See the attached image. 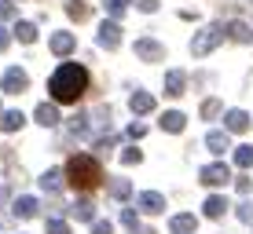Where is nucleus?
Returning a JSON list of instances; mask_svg holds the SVG:
<instances>
[{
	"instance_id": "obj_41",
	"label": "nucleus",
	"mask_w": 253,
	"mask_h": 234,
	"mask_svg": "<svg viewBox=\"0 0 253 234\" xmlns=\"http://www.w3.org/2000/svg\"><path fill=\"white\" fill-rule=\"evenodd\" d=\"M132 234H154V231H147V227H132Z\"/></svg>"
},
{
	"instance_id": "obj_19",
	"label": "nucleus",
	"mask_w": 253,
	"mask_h": 234,
	"mask_svg": "<svg viewBox=\"0 0 253 234\" xmlns=\"http://www.w3.org/2000/svg\"><path fill=\"white\" fill-rule=\"evenodd\" d=\"M37 125H44V128L59 125V110L51 106V102H41V106H37Z\"/></svg>"
},
{
	"instance_id": "obj_34",
	"label": "nucleus",
	"mask_w": 253,
	"mask_h": 234,
	"mask_svg": "<svg viewBox=\"0 0 253 234\" xmlns=\"http://www.w3.org/2000/svg\"><path fill=\"white\" fill-rule=\"evenodd\" d=\"M235 187H239V194H250V190H253V179H250V176H239V179H235Z\"/></svg>"
},
{
	"instance_id": "obj_26",
	"label": "nucleus",
	"mask_w": 253,
	"mask_h": 234,
	"mask_svg": "<svg viewBox=\"0 0 253 234\" xmlns=\"http://www.w3.org/2000/svg\"><path fill=\"white\" fill-rule=\"evenodd\" d=\"M70 132L74 135H88V114H74L70 117Z\"/></svg>"
},
{
	"instance_id": "obj_11",
	"label": "nucleus",
	"mask_w": 253,
	"mask_h": 234,
	"mask_svg": "<svg viewBox=\"0 0 253 234\" xmlns=\"http://www.w3.org/2000/svg\"><path fill=\"white\" fill-rule=\"evenodd\" d=\"M250 128V114L246 110H228V117H224V132H246Z\"/></svg>"
},
{
	"instance_id": "obj_32",
	"label": "nucleus",
	"mask_w": 253,
	"mask_h": 234,
	"mask_svg": "<svg viewBox=\"0 0 253 234\" xmlns=\"http://www.w3.org/2000/svg\"><path fill=\"white\" fill-rule=\"evenodd\" d=\"M92 234H114V227L107 220H92Z\"/></svg>"
},
{
	"instance_id": "obj_21",
	"label": "nucleus",
	"mask_w": 253,
	"mask_h": 234,
	"mask_svg": "<svg viewBox=\"0 0 253 234\" xmlns=\"http://www.w3.org/2000/svg\"><path fill=\"white\" fill-rule=\"evenodd\" d=\"M37 198H19V201H15V216H19V220H33V216H37Z\"/></svg>"
},
{
	"instance_id": "obj_16",
	"label": "nucleus",
	"mask_w": 253,
	"mask_h": 234,
	"mask_svg": "<svg viewBox=\"0 0 253 234\" xmlns=\"http://www.w3.org/2000/svg\"><path fill=\"white\" fill-rule=\"evenodd\" d=\"M162 128H165V132H172V135H180L187 128V117L180 114V110H169V114H162Z\"/></svg>"
},
{
	"instance_id": "obj_14",
	"label": "nucleus",
	"mask_w": 253,
	"mask_h": 234,
	"mask_svg": "<svg viewBox=\"0 0 253 234\" xmlns=\"http://www.w3.org/2000/svg\"><path fill=\"white\" fill-rule=\"evenodd\" d=\"M231 205H228V198H220V194H209L206 198V205H202V212L209 216V220H220L224 212H228Z\"/></svg>"
},
{
	"instance_id": "obj_33",
	"label": "nucleus",
	"mask_w": 253,
	"mask_h": 234,
	"mask_svg": "<svg viewBox=\"0 0 253 234\" xmlns=\"http://www.w3.org/2000/svg\"><path fill=\"white\" fill-rule=\"evenodd\" d=\"M48 234H70V227L63 220H48Z\"/></svg>"
},
{
	"instance_id": "obj_39",
	"label": "nucleus",
	"mask_w": 253,
	"mask_h": 234,
	"mask_svg": "<svg viewBox=\"0 0 253 234\" xmlns=\"http://www.w3.org/2000/svg\"><path fill=\"white\" fill-rule=\"evenodd\" d=\"M7 44H11V33H7V30H4V26H0V51H4Z\"/></svg>"
},
{
	"instance_id": "obj_37",
	"label": "nucleus",
	"mask_w": 253,
	"mask_h": 234,
	"mask_svg": "<svg viewBox=\"0 0 253 234\" xmlns=\"http://www.w3.org/2000/svg\"><path fill=\"white\" fill-rule=\"evenodd\" d=\"M239 220L242 223H253V205H239Z\"/></svg>"
},
{
	"instance_id": "obj_22",
	"label": "nucleus",
	"mask_w": 253,
	"mask_h": 234,
	"mask_svg": "<svg viewBox=\"0 0 253 234\" xmlns=\"http://www.w3.org/2000/svg\"><path fill=\"white\" fill-rule=\"evenodd\" d=\"M26 125V117H22V110H7L4 117H0V128L4 132H19V128Z\"/></svg>"
},
{
	"instance_id": "obj_7",
	"label": "nucleus",
	"mask_w": 253,
	"mask_h": 234,
	"mask_svg": "<svg viewBox=\"0 0 253 234\" xmlns=\"http://www.w3.org/2000/svg\"><path fill=\"white\" fill-rule=\"evenodd\" d=\"M136 205H139V212H147V216L165 212V198L158 194V190H143V194L136 198Z\"/></svg>"
},
{
	"instance_id": "obj_40",
	"label": "nucleus",
	"mask_w": 253,
	"mask_h": 234,
	"mask_svg": "<svg viewBox=\"0 0 253 234\" xmlns=\"http://www.w3.org/2000/svg\"><path fill=\"white\" fill-rule=\"evenodd\" d=\"M11 198V187H0V209H4V201Z\"/></svg>"
},
{
	"instance_id": "obj_10",
	"label": "nucleus",
	"mask_w": 253,
	"mask_h": 234,
	"mask_svg": "<svg viewBox=\"0 0 253 234\" xmlns=\"http://www.w3.org/2000/svg\"><path fill=\"white\" fill-rule=\"evenodd\" d=\"M184 88H187V73H184V70H169V73H165V95L180 99Z\"/></svg>"
},
{
	"instance_id": "obj_1",
	"label": "nucleus",
	"mask_w": 253,
	"mask_h": 234,
	"mask_svg": "<svg viewBox=\"0 0 253 234\" xmlns=\"http://www.w3.org/2000/svg\"><path fill=\"white\" fill-rule=\"evenodd\" d=\"M84 88H88V70L77 63H63L55 73H51L48 81V92L55 102H70V106H77V99L84 95Z\"/></svg>"
},
{
	"instance_id": "obj_29",
	"label": "nucleus",
	"mask_w": 253,
	"mask_h": 234,
	"mask_svg": "<svg viewBox=\"0 0 253 234\" xmlns=\"http://www.w3.org/2000/svg\"><path fill=\"white\" fill-rule=\"evenodd\" d=\"M216 114H220V99H206V102H202V117L213 121Z\"/></svg>"
},
{
	"instance_id": "obj_17",
	"label": "nucleus",
	"mask_w": 253,
	"mask_h": 234,
	"mask_svg": "<svg viewBox=\"0 0 253 234\" xmlns=\"http://www.w3.org/2000/svg\"><path fill=\"white\" fill-rule=\"evenodd\" d=\"M195 227H198V220H195V216H187V212H180V216H172V220H169V231L172 234H195Z\"/></svg>"
},
{
	"instance_id": "obj_23",
	"label": "nucleus",
	"mask_w": 253,
	"mask_h": 234,
	"mask_svg": "<svg viewBox=\"0 0 253 234\" xmlns=\"http://www.w3.org/2000/svg\"><path fill=\"white\" fill-rule=\"evenodd\" d=\"M41 187H44L48 194H55V190H63V172H59V168H48L44 176H41Z\"/></svg>"
},
{
	"instance_id": "obj_25",
	"label": "nucleus",
	"mask_w": 253,
	"mask_h": 234,
	"mask_svg": "<svg viewBox=\"0 0 253 234\" xmlns=\"http://www.w3.org/2000/svg\"><path fill=\"white\" fill-rule=\"evenodd\" d=\"M15 33H19L22 44H33V40H37V26H33V22H19V26H15Z\"/></svg>"
},
{
	"instance_id": "obj_38",
	"label": "nucleus",
	"mask_w": 253,
	"mask_h": 234,
	"mask_svg": "<svg viewBox=\"0 0 253 234\" xmlns=\"http://www.w3.org/2000/svg\"><path fill=\"white\" fill-rule=\"evenodd\" d=\"M143 135H147L143 125H128V139H143Z\"/></svg>"
},
{
	"instance_id": "obj_24",
	"label": "nucleus",
	"mask_w": 253,
	"mask_h": 234,
	"mask_svg": "<svg viewBox=\"0 0 253 234\" xmlns=\"http://www.w3.org/2000/svg\"><path fill=\"white\" fill-rule=\"evenodd\" d=\"M110 198H114V201H125L128 194H132V183H128V179H110Z\"/></svg>"
},
{
	"instance_id": "obj_18",
	"label": "nucleus",
	"mask_w": 253,
	"mask_h": 234,
	"mask_svg": "<svg viewBox=\"0 0 253 234\" xmlns=\"http://www.w3.org/2000/svg\"><path fill=\"white\" fill-rule=\"evenodd\" d=\"M206 146H209L213 154H224V150H231V135L216 128V132H209V135H206Z\"/></svg>"
},
{
	"instance_id": "obj_4",
	"label": "nucleus",
	"mask_w": 253,
	"mask_h": 234,
	"mask_svg": "<svg viewBox=\"0 0 253 234\" xmlns=\"http://www.w3.org/2000/svg\"><path fill=\"white\" fill-rule=\"evenodd\" d=\"M228 179H231V168H228L224 161H216V165H206V168L198 172V183H202V187H224Z\"/></svg>"
},
{
	"instance_id": "obj_6",
	"label": "nucleus",
	"mask_w": 253,
	"mask_h": 234,
	"mask_svg": "<svg viewBox=\"0 0 253 234\" xmlns=\"http://www.w3.org/2000/svg\"><path fill=\"white\" fill-rule=\"evenodd\" d=\"M132 51H136V59H143V63H162V59H165V48L154 37H139Z\"/></svg>"
},
{
	"instance_id": "obj_35",
	"label": "nucleus",
	"mask_w": 253,
	"mask_h": 234,
	"mask_svg": "<svg viewBox=\"0 0 253 234\" xmlns=\"http://www.w3.org/2000/svg\"><path fill=\"white\" fill-rule=\"evenodd\" d=\"M121 223H125V227H128V231H132V227H136V223H139V220H136V212H132V209H125V212H121Z\"/></svg>"
},
{
	"instance_id": "obj_30",
	"label": "nucleus",
	"mask_w": 253,
	"mask_h": 234,
	"mask_svg": "<svg viewBox=\"0 0 253 234\" xmlns=\"http://www.w3.org/2000/svg\"><path fill=\"white\" fill-rule=\"evenodd\" d=\"M143 161V154L136 150V146H125V150H121V165H139Z\"/></svg>"
},
{
	"instance_id": "obj_12",
	"label": "nucleus",
	"mask_w": 253,
	"mask_h": 234,
	"mask_svg": "<svg viewBox=\"0 0 253 234\" xmlns=\"http://www.w3.org/2000/svg\"><path fill=\"white\" fill-rule=\"evenodd\" d=\"M48 48L55 51V55H70V51L77 48V37H74V33H51Z\"/></svg>"
},
{
	"instance_id": "obj_9",
	"label": "nucleus",
	"mask_w": 253,
	"mask_h": 234,
	"mask_svg": "<svg viewBox=\"0 0 253 234\" xmlns=\"http://www.w3.org/2000/svg\"><path fill=\"white\" fill-rule=\"evenodd\" d=\"M224 33H228L235 44H250V40H253V26L242 22V19H231L228 26H224Z\"/></svg>"
},
{
	"instance_id": "obj_13",
	"label": "nucleus",
	"mask_w": 253,
	"mask_h": 234,
	"mask_svg": "<svg viewBox=\"0 0 253 234\" xmlns=\"http://www.w3.org/2000/svg\"><path fill=\"white\" fill-rule=\"evenodd\" d=\"M128 110H132V114H151L154 110V95L151 92H132L128 95Z\"/></svg>"
},
{
	"instance_id": "obj_15",
	"label": "nucleus",
	"mask_w": 253,
	"mask_h": 234,
	"mask_svg": "<svg viewBox=\"0 0 253 234\" xmlns=\"http://www.w3.org/2000/svg\"><path fill=\"white\" fill-rule=\"evenodd\" d=\"M70 216H74L77 223H92V220H95V205L88 201V198H81V201L70 205Z\"/></svg>"
},
{
	"instance_id": "obj_28",
	"label": "nucleus",
	"mask_w": 253,
	"mask_h": 234,
	"mask_svg": "<svg viewBox=\"0 0 253 234\" xmlns=\"http://www.w3.org/2000/svg\"><path fill=\"white\" fill-rule=\"evenodd\" d=\"M103 4H107L110 19H121V15H125V7H128V0H103Z\"/></svg>"
},
{
	"instance_id": "obj_36",
	"label": "nucleus",
	"mask_w": 253,
	"mask_h": 234,
	"mask_svg": "<svg viewBox=\"0 0 253 234\" xmlns=\"http://www.w3.org/2000/svg\"><path fill=\"white\" fill-rule=\"evenodd\" d=\"M136 7H139V11H147V15H151V11H158V0H136Z\"/></svg>"
},
{
	"instance_id": "obj_5",
	"label": "nucleus",
	"mask_w": 253,
	"mask_h": 234,
	"mask_svg": "<svg viewBox=\"0 0 253 234\" xmlns=\"http://www.w3.org/2000/svg\"><path fill=\"white\" fill-rule=\"evenodd\" d=\"M0 88H4L7 95H22L26 88H30V77H26V70L11 66V70H4V77H0Z\"/></svg>"
},
{
	"instance_id": "obj_8",
	"label": "nucleus",
	"mask_w": 253,
	"mask_h": 234,
	"mask_svg": "<svg viewBox=\"0 0 253 234\" xmlns=\"http://www.w3.org/2000/svg\"><path fill=\"white\" fill-rule=\"evenodd\" d=\"M99 48H107V51L121 48V26L118 22H103L99 26Z\"/></svg>"
},
{
	"instance_id": "obj_2",
	"label": "nucleus",
	"mask_w": 253,
	"mask_h": 234,
	"mask_svg": "<svg viewBox=\"0 0 253 234\" xmlns=\"http://www.w3.org/2000/svg\"><path fill=\"white\" fill-rule=\"evenodd\" d=\"M63 176H70V187L74 190H95L103 183V168H99V161H95L92 154H74V158L66 161Z\"/></svg>"
},
{
	"instance_id": "obj_31",
	"label": "nucleus",
	"mask_w": 253,
	"mask_h": 234,
	"mask_svg": "<svg viewBox=\"0 0 253 234\" xmlns=\"http://www.w3.org/2000/svg\"><path fill=\"white\" fill-rule=\"evenodd\" d=\"M15 15H19V7H15L11 0H0V22H4V19H15Z\"/></svg>"
},
{
	"instance_id": "obj_20",
	"label": "nucleus",
	"mask_w": 253,
	"mask_h": 234,
	"mask_svg": "<svg viewBox=\"0 0 253 234\" xmlns=\"http://www.w3.org/2000/svg\"><path fill=\"white\" fill-rule=\"evenodd\" d=\"M66 15H70L74 22H88V19H92V7L84 4V0H70V4H66Z\"/></svg>"
},
{
	"instance_id": "obj_3",
	"label": "nucleus",
	"mask_w": 253,
	"mask_h": 234,
	"mask_svg": "<svg viewBox=\"0 0 253 234\" xmlns=\"http://www.w3.org/2000/svg\"><path fill=\"white\" fill-rule=\"evenodd\" d=\"M220 40H224V26H220V22L206 26V30L198 33L195 40H191V55H195V59H202V55H209V51L220 44Z\"/></svg>"
},
{
	"instance_id": "obj_27",
	"label": "nucleus",
	"mask_w": 253,
	"mask_h": 234,
	"mask_svg": "<svg viewBox=\"0 0 253 234\" xmlns=\"http://www.w3.org/2000/svg\"><path fill=\"white\" fill-rule=\"evenodd\" d=\"M235 165H239V168H250L253 165V146H235Z\"/></svg>"
}]
</instances>
